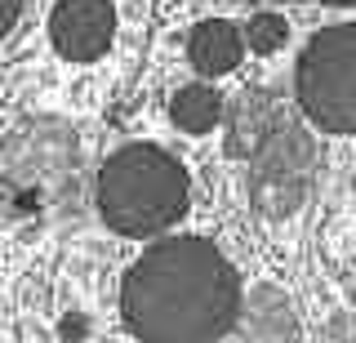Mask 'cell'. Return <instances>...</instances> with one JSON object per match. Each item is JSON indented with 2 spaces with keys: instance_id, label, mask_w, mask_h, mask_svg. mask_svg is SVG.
Returning <instances> with one entry per match:
<instances>
[{
  "instance_id": "cell-8",
  "label": "cell",
  "mask_w": 356,
  "mask_h": 343,
  "mask_svg": "<svg viewBox=\"0 0 356 343\" xmlns=\"http://www.w3.org/2000/svg\"><path fill=\"white\" fill-rule=\"evenodd\" d=\"M281 120V107H276L272 94H245L236 107H232V134H227V147L232 152H245L250 157L254 147L263 143V134Z\"/></svg>"
},
{
  "instance_id": "cell-11",
  "label": "cell",
  "mask_w": 356,
  "mask_h": 343,
  "mask_svg": "<svg viewBox=\"0 0 356 343\" xmlns=\"http://www.w3.org/2000/svg\"><path fill=\"white\" fill-rule=\"evenodd\" d=\"M18 18H22V0H5V36H14Z\"/></svg>"
},
{
  "instance_id": "cell-12",
  "label": "cell",
  "mask_w": 356,
  "mask_h": 343,
  "mask_svg": "<svg viewBox=\"0 0 356 343\" xmlns=\"http://www.w3.org/2000/svg\"><path fill=\"white\" fill-rule=\"evenodd\" d=\"M325 5H339V9H352L356 0H325Z\"/></svg>"
},
{
  "instance_id": "cell-10",
  "label": "cell",
  "mask_w": 356,
  "mask_h": 343,
  "mask_svg": "<svg viewBox=\"0 0 356 343\" xmlns=\"http://www.w3.org/2000/svg\"><path fill=\"white\" fill-rule=\"evenodd\" d=\"M285 36H289V23L281 14H254L250 27H245V40H250L254 54H276L285 45Z\"/></svg>"
},
{
  "instance_id": "cell-1",
  "label": "cell",
  "mask_w": 356,
  "mask_h": 343,
  "mask_svg": "<svg viewBox=\"0 0 356 343\" xmlns=\"http://www.w3.org/2000/svg\"><path fill=\"white\" fill-rule=\"evenodd\" d=\"M241 308V276L205 237L156 241L120 285V317L138 343H227Z\"/></svg>"
},
{
  "instance_id": "cell-6",
  "label": "cell",
  "mask_w": 356,
  "mask_h": 343,
  "mask_svg": "<svg viewBox=\"0 0 356 343\" xmlns=\"http://www.w3.org/2000/svg\"><path fill=\"white\" fill-rule=\"evenodd\" d=\"M241 54H245V36H241L232 23H222V18L200 23V27L192 31V40H187V58H192V67L205 76V81L227 76V72L241 63Z\"/></svg>"
},
{
  "instance_id": "cell-5",
  "label": "cell",
  "mask_w": 356,
  "mask_h": 343,
  "mask_svg": "<svg viewBox=\"0 0 356 343\" xmlns=\"http://www.w3.org/2000/svg\"><path fill=\"white\" fill-rule=\"evenodd\" d=\"M111 36H116V9H111V0H58L49 14V40L72 63L103 58Z\"/></svg>"
},
{
  "instance_id": "cell-9",
  "label": "cell",
  "mask_w": 356,
  "mask_h": 343,
  "mask_svg": "<svg viewBox=\"0 0 356 343\" xmlns=\"http://www.w3.org/2000/svg\"><path fill=\"white\" fill-rule=\"evenodd\" d=\"M170 112H174L178 129H187V134H209V129L222 120V94L214 90V85H205V81L183 85Z\"/></svg>"
},
{
  "instance_id": "cell-7",
  "label": "cell",
  "mask_w": 356,
  "mask_h": 343,
  "mask_svg": "<svg viewBox=\"0 0 356 343\" xmlns=\"http://www.w3.org/2000/svg\"><path fill=\"white\" fill-rule=\"evenodd\" d=\"M227 343H294V317H289L285 298L276 290H254L250 294V312H241L236 330L227 335Z\"/></svg>"
},
{
  "instance_id": "cell-2",
  "label": "cell",
  "mask_w": 356,
  "mask_h": 343,
  "mask_svg": "<svg viewBox=\"0 0 356 343\" xmlns=\"http://www.w3.org/2000/svg\"><path fill=\"white\" fill-rule=\"evenodd\" d=\"M98 214L120 237H156L187 214V170L156 143H129L98 170Z\"/></svg>"
},
{
  "instance_id": "cell-4",
  "label": "cell",
  "mask_w": 356,
  "mask_h": 343,
  "mask_svg": "<svg viewBox=\"0 0 356 343\" xmlns=\"http://www.w3.org/2000/svg\"><path fill=\"white\" fill-rule=\"evenodd\" d=\"M245 161H250L254 205L272 218H285L303 205V196L312 187V174H316V143H312V134L303 125H294L289 116H281Z\"/></svg>"
},
{
  "instance_id": "cell-3",
  "label": "cell",
  "mask_w": 356,
  "mask_h": 343,
  "mask_svg": "<svg viewBox=\"0 0 356 343\" xmlns=\"http://www.w3.org/2000/svg\"><path fill=\"white\" fill-rule=\"evenodd\" d=\"M298 107L325 134H356V23L325 27L307 40L294 72Z\"/></svg>"
}]
</instances>
